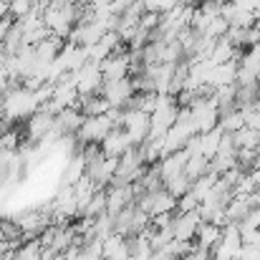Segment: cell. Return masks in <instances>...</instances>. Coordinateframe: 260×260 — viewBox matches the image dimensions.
Returning <instances> with one entry per match:
<instances>
[{
	"instance_id": "cell-19",
	"label": "cell",
	"mask_w": 260,
	"mask_h": 260,
	"mask_svg": "<svg viewBox=\"0 0 260 260\" xmlns=\"http://www.w3.org/2000/svg\"><path fill=\"white\" fill-rule=\"evenodd\" d=\"M243 126H245V114H243L240 106H235V109L220 114V129H222L225 134H235V132H240Z\"/></svg>"
},
{
	"instance_id": "cell-24",
	"label": "cell",
	"mask_w": 260,
	"mask_h": 260,
	"mask_svg": "<svg viewBox=\"0 0 260 260\" xmlns=\"http://www.w3.org/2000/svg\"><path fill=\"white\" fill-rule=\"evenodd\" d=\"M165 189H167L172 197L182 200V197L192 189V179H189L187 174H179V177H174V179H170V182H165Z\"/></svg>"
},
{
	"instance_id": "cell-28",
	"label": "cell",
	"mask_w": 260,
	"mask_h": 260,
	"mask_svg": "<svg viewBox=\"0 0 260 260\" xmlns=\"http://www.w3.org/2000/svg\"><path fill=\"white\" fill-rule=\"evenodd\" d=\"M20 144H18V132L15 129H8L0 134V152H15Z\"/></svg>"
},
{
	"instance_id": "cell-29",
	"label": "cell",
	"mask_w": 260,
	"mask_h": 260,
	"mask_svg": "<svg viewBox=\"0 0 260 260\" xmlns=\"http://www.w3.org/2000/svg\"><path fill=\"white\" fill-rule=\"evenodd\" d=\"M260 258V250L253 248V245H243V250L238 253V260H258Z\"/></svg>"
},
{
	"instance_id": "cell-17",
	"label": "cell",
	"mask_w": 260,
	"mask_h": 260,
	"mask_svg": "<svg viewBox=\"0 0 260 260\" xmlns=\"http://www.w3.org/2000/svg\"><path fill=\"white\" fill-rule=\"evenodd\" d=\"M86 177V159H84V154H81V149L74 154V157H69L66 159V172H63V184H76L79 179H84Z\"/></svg>"
},
{
	"instance_id": "cell-32",
	"label": "cell",
	"mask_w": 260,
	"mask_h": 260,
	"mask_svg": "<svg viewBox=\"0 0 260 260\" xmlns=\"http://www.w3.org/2000/svg\"><path fill=\"white\" fill-rule=\"evenodd\" d=\"M152 260H179V258H177L174 253H170V250L165 248V250H157V253L152 255Z\"/></svg>"
},
{
	"instance_id": "cell-26",
	"label": "cell",
	"mask_w": 260,
	"mask_h": 260,
	"mask_svg": "<svg viewBox=\"0 0 260 260\" xmlns=\"http://www.w3.org/2000/svg\"><path fill=\"white\" fill-rule=\"evenodd\" d=\"M147 13H157V15H167L174 8L184 5V0H142Z\"/></svg>"
},
{
	"instance_id": "cell-21",
	"label": "cell",
	"mask_w": 260,
	"mask_h": 260,
	"mask_svg": "<svg viewBox=\"0 0 260 260\" xmlns=\"http://www.w3.org/2000/svg\"><path fill=\"white\" fill-rule=\"evenodd\" d=\"M109 111H111V106H109V101H106L101 93L81 99V114H84V116H104V114H109Z\"/></svg>"
},
{
	"instance_id": "cell-4",
	"label": "cell",
	"mask_w": 260,
	"mask_h": 260,
	"mask_svg": "<svg viewBox=\"0 0 260 260\" xmlns=\"http://www.w3.org/2000/svg\"><path fill=\"white\" fill-rule=\"evenodd\" d=\"M114 129H116V124L111 121L109 114H104V116H86L76 137H79L81 144H101Z\"/></svg>"
},
{
	"instance_id": "cell-10",
	"label": "cell",
	"mask_w": 260,
	"mask_h": 260,
	"mask_svg": "<svg viewBox=\"0 0 260 260\" xmlns=\"http://www.w3.org/2000/svg\"><path fill=\"white\" fill-rule=\"evenodd\" d=\"M205 220H202V215L197 212V210H192V212H177V217H174V240H187V243H192L194 238H197V230H200V225H202Z\"/></svg>"
},
{
	"instance_id": "cell-31",
	"label": "cell",
	"mask_w": 260,
	"mask_h": 260,
	"mask_svg": "<svg viewBox=\"0 0 260 260\" xmlns=\"http://www.w3.org/2000/svg\"><path fill=\"white\" fill-rule=\"evenodd\" d=\"M10 28H13V18H10V15H8V18H0V46L5 43V38H8Z\"/></svg>"
},
{
	"instance_id": "cell-34",
	"label": "cell",
	"mask_w": 260,
	"mask_h": 260,
	"mask_svg": "<svg viewBox=\"0 0 260 260\" xmlns=\"http://www.w3.org/2000/svg\"><path fill=\"white\" fill-rule=\"evenodd\" d=\"M258 260H260V258H258Z\"/></svg>"
},
{
	"instance_id": "cell-9",
	"label": "cell",
	"mask_w": 260,
	"mask_h": 260,
	"mask_svg": "<svg viewBox=\"0 0 260 260\" xmlns=\"http://www.w3.org/2000/svg\"><path fill=\"white\" fill-rule=\"evenodd\" d=\"M129 71H132V56H129L126 51H116V53H111V56L101 63L104 84H106V81H121V79H129Z\"/></svg>"
},
{
	"instance_id": "cell-20",
	"label": "cell",
	"mask_w": 260,
	"mask_h": 260,
	"mask_svg": "<svg viewBox=\"0 0 260 260\" xmlns=\"http://www.w3.org/2000/svg\"><path fill=\"white\" fill-rule=\"evenodd\" d=\"M233 144H235V149H255V152H260V132L243 126L240 132L233 134Z\"/></svg>"
},
{
	"instance_id": "cell-8",
	"label": "cell",
	"mask_w": 260,
	"mask_h": 260,
	"mask_svg": "<svg viewBox=\"0 0 260 260\" xmlns=\"http://www.w3.org/2000/svg\"><path fill=\"white\" fill-rule=\"evenodd\" d=\"M134 202H137L134 184H109V189H106V212L111 217H116L119 212L132 207Z\"/></svg>"
},
{
	"instance_id": "cell-14",
	"label": "cell",
	"mask_w": 260,
	"mask_h": 260,
	"mask_svg": "<svg viewBox=\"0 0 260 260\" xmlns=\"http://www.w3.org/2000/svg\"><path fill=\"white\" fill-rule=\"evenodd\" d=\"M187 162H189V157H187L184 149H182V152H174V154H167V157L157 165V170H159V174H162V182H170V179H174V177L184 174Z\"/></svg>"
},
{
	"instance_id": "cell-13",
	"label": "cell",
	"mask_w": 260,
	"mask_h": 260,
	"mask_svg": "<svg viewBox=\"0 0 260 260\" xmlns=\"http://www.w3.org/2000/svg\"><path fill=\"white\" fill-rule=\"evenodd\" d=\"M129 149H134V144L129 142V137H126V132L124 129H114L104 142H101V154L104 157H114V159H121Z\"/></svg>"
},
{
	"instance_id": "cell-16",
	"label": "cell",
	"mask_w": 260,
	"mask_h": 260,
	"mask_svg": "<svg viewBox=\"0 0 260 260\" xmlns=\"http://www.w3.org/2000/svg\"><path fill=\"white\" fill-rule=\"evenodd\" d=\"M104 260H132V248L129 240L121 235H111L104 240Z\"/></svg>"
},
{
	"instance_id": "cell-7",
	"label": "cell",
	"mask_w": 260,
	"mask_h": 260,
	"mask_svg": "<svg viewBox=\"0 0 260 260\" xmlns=\"http://www.w3.org/2000/svg\"><path fill=\"white\" fill-rule=\"evenodd\" d=\"M74 76V84L79 88L81 99H88V96H96L101 93L104 88V74H101V66L99 63H86L81 71L71 74Z\"/></svg>"
},
{
	"instance_id": "cell-12",
	"label": "cell",
	"mask_w": 260,
	"mask_h": 260,
	"mask_svg": "<svg viewBox=\"0 0 260 260\" xmlns=\"http://www.w3.org/2000/svg\"><path fill=\"white\" fill-rule=\"evenodd\" d=\"M53 124H56V116L46 109H41L38 114H33L28 121H25V134H28V142H43L51 132H53Z\"/></svg>"
},
{
	"instance_id": "cell-23",
	"label": "cell",
	"mask_w": 260,
	"mask_h": 260,
	"mask_svg": "<svg viewBox=\"0 0 260 260\" xmlns=\"http://www.w3.org/2000/svg\"><path fill=\"white\" fill-rule=\"evenodd\" d=\"M207 172H210V159H207V157H202V154L189 157V162H187V167H184V174H187L192 182L200 179V177H205Z\"/></svg>"
},
{
	"instance_id": "cell-5",
	"label": "cell",
	"mask_w": 260,
	"mask_h": 260,
	"mask_svg": "<svg viewBox=\"0 0 260 260\" xmlns=\"http://www.w3.org/2000/svg\"><path fill=\"white\" fill-rule=\"evenodd\" d=\"M137 205H139V210H144L149 217H157V215L177 212L179 200H177V197H172V194L162 187V189H157V192H149V194L139 197V200H137Z\"/></svg>"
},
{
	"instance_id": "cell-22",
	"label": "cell",
	"mask_w": 260,
	"mask_h": 260,
	"mask_svg": "<svg viewBox=\"0 0 260 260\" xmlns=\"http://www.w3.org/2000/svg\"><path fill=\"white\" fill-rule=\"evenodd\" d=\"M217 179H220V177H217L215 172H207L205 177H200V179H194V182H192V189H189V192L200 200V205L210 197V192H212V187L217 184Z\"/></svg>"
},
{
	"instance_id": "cell-18",
	"label": "cell",
	"mask_w": 260,
	"mask_h": 260,
	"mask_svg": "<svg viewBox=\"0 0 260 260\" xmlns=\"http://www.w3.org/2000/svg\"><path fill=\"white\" fill-rule=\"evenodd\" d=\"M222 137H225V132H222L220 126L212 129V132H207V134H200V154L207 157V159H212V157L220 152Z\"/></svg>"
},
{
	"instance_id": "cell-15",
	"label": "cell",
	"mask_w": 260,
	"mask_h": 260,
	"mask_svg": "<svg viewBox=\"0 0 260 260\" xmlns=\"http://www.w3.org/2000/svg\"><path fill=\"white\" fill-rule=\"evenodd\" d=\"M222 240V228L212 225V222H202L200 230H197V238H194V248H202V250H215Z\"/></svg>"
},
{
	"instance_id": "cell-30",
	"label": "cell",
	"mask_w": 260,
	"mask_h": 260,
	"mask_svg": "<svg viewBox=\"0 0 260 260\" xmlns=\"http://www.w3.org/2000/svg\"><path fill=\"white\" fill-rule=\"evenodd\" d=\"M182 260H212V253L202 250V248H192V253H187Z\"/></svg>"
},
{
	"instance_id": "cell-33",
	"label": "cell",
	"mask_w": 260,
	"mask_h": 260,
	"mask_svg": "<svg viewBox=\"0 0 260 260\" xmlns=\"http://www.w3.org/2000/svg\"><path fill=\"white\" fill-rule=\"evenodd\" d=\"M41 3H51V0H41Z\"/></svg>"
},
{
	"instance_id": "cell-11",
	"label": "cell",
	"mask_w": 260,
	"mask_h": 260,
	"mask_svg": "<svg viewBox=\"0 0 260 260\" xmlns=\"http://www.w3.org/2000/svg\"><path fill=\"white\" fill-rule=\"evenodd\" d=\"M56 63L66 71V74H76V71H81L84 66L88 63V53L84 46H76V43H69L66 41V46L61 48V53H58V58H56Z\"/></svg>"
},
{
	"instance_id": "cell-3",
	"label": "cell",
	"mask_w": 260,
	"mask_h": 260,
	"mask_svg": "<svg viewBox=\"0 0 260 260\" xmlns=\"http://www.w3.org/2000/svg\"><path fill=\"white\" fill-rule=\"evenodd\" d=\"M149 126H152L149 114H144L139 109H124V121H121L119 129L126 132V137L134 147H142L149 139Z\"/></svg>"
},
{
	"instance_id": "cell-25",
	"label": "cell",
	"mask_w": 260,
	"mask_h": 260,
	"mask_svg": "<svg viewBox=\"0 0 260 260\" xmlns=\"http://www.w3.org/2000/svg\"><path fill=\"white\" fill-rule=\"evenodd\" d=\"M101 215H106V189H99L93 194V200L88 202V207L84 210V217H88V220H96Z\"/></svg>"
},
{
	"instance_id": "cell-6",
	"label": "cell",
	"mask_w": 260,
	"mask_h": 260,
	"mask_svg": "<svg viewBox=\"0 0 260 260\" xmlns=\"http://www.w3.org/2000/svg\"><path fill=\"white\" fill-rule=\"evenodd\" d=\"M101 96L109 101L111 109H126L132 104V99L137 96V88L132 79H121V81H106L101 88Z\"/></svg>"
},
{
	"instance_id": "cell-2",
	"label": "cell",
	"mask_w": 260,
	"mask_h": 260,
	"mask_svg": "<svg viewBox=\"0 0 260 260\" xmlns=\"http://www.w3.org/2000/svg\"><path fill=\"white\" fill-rule=\"evenodd\" d=\"M187 109H189V116H192L197 134H207V132L220 126V106H217L215 96H197Z\"/></svg>"
},
{
	"instance_id": "cell-27",
	"label": "cell",
	"mask_w": 260,
	"mask_h": 260,
	"mask_svg": "<svg viewBox=\"0 0 260 260\" xmlns=\"http://www.w3.org/2000/svg\"><path fill=\"white\" fill-rule=\"evenodd\" d=\"M36 8H38V0H10V18L13 20H23Z\"/></svg>"
},
{
	"instance_id": "cell-1",
	"label": "cell",
	"mask_w": 260,
	"mask_h": 260,
	"mask_svg": "<svg viewBox=\"0 0 260 260\" xmlns=\"http://www.w3.org/2000/svg\"><path fill=\"white\" fill-rule=\"evenodd\" d=\"M0 106H3L5 121H23V119L28 121L33 114L41 111V106L36 101V91L25 86H10L5 91Z\"/></svg>"
}]
</instances>
